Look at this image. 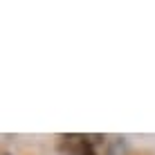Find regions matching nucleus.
<instances>
[{"label": "nucleus", "mask_w": 155, "mask_h": 155, "mask_svg": "<svg viewBox=\"0 0 155 155\" xmlns=\"http://www.w3.org/2000/svg\"><path fill=\"white\" fill-rule=\"evenodd\" d=\"M58 151L63 155H115L113 144L104 135L70 133L58 137Z\"/></svg>", "instance_id": "1"}]
</instances>
